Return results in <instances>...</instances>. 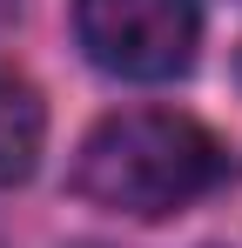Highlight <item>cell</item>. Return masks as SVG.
Listing matches in <instances>:
<instances>
[{
    "label": "cell",
    "instance_id": "6da1fadb",
    "mask_svg": "<svg viewBox=\"0 0 242 248\" xmlns=\"http://www.w3.org/2000/svg\"><path fill=\"white\" fill-rule=\"evenodd\" d=\"M68 181H74V195L87 208L161 221V215H182L202 195L229 188L236 181V155L195 114H175V108H121V114L87 127Z\"/></svg>",
    "mask_w": 242,
    "mask_h": 248
},
{
    "label": "cell",
    "instance_id": "7a4b0ae2",
    "mask_svg": "<svg viewBox=\"0 0 242 248\" xmlns=\"http://www.w3.org/2000/svg\"><path fill=\"white\" fill-rule=\"evenodd\" d=\"M81 54L115 81H175L202 47L195 0H74Z\"/></svg>",
    "mask_w": 242,
    "mask_h": 248
},
{
    "label": "cell",
    "instance_id": "3957f363",
    "mask_svg": "<svg viewBox=\"0 0 242 248\" xmlns=\"http://www.w3.org/2000/svg\"><path fill=\"white\" fill-rule=\"evenodd\" d=\"M47 141V101L20 67H0V188L27 181Z\"/></svg>",
    "mask_w": 242,
    "mask_h": 248
},
{
    "label": "cell",
    "instance_id": "277c9868",
    "mask_svg": "<svg viewBox=\"0 0 242 248\" xmlns=\"http://www.w3.org/2000/svg\"><path fill=\"white\" fill-rule=\"evenodd\" d=\"M14 14H20V0H0V27H7V20H14Z\"/></svg>",
    "mask_w": 242,
    "mask_h": 248
},
{
    "label": "cell",
    "instance_id": "5b68a950",
    "mask_svg": "<svg viewBox=\"0 0 242 248\" xmlns=\"http://www.w3.org/2000/svg\"><path fill=\"white\" fill-rule=\"evenodd\" d=\"M236 74H242V61H236Z\"/></svg>",
    "mask_w": 242,
    "mask_h": 248
}]
</instances>
